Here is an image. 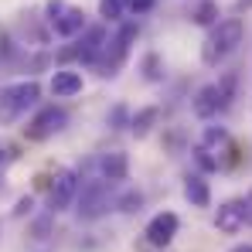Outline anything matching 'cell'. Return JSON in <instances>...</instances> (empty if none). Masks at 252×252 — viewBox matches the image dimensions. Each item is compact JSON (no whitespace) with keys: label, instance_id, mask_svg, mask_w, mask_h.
<instances>
[{"label":"cell","instance_id":"cell-1","mask_svg":"<svg viewBox=\"0 0 252 252\" xmlns=\"http://www.w3.org/2000/svg\"><path fill=\"white\" fill-rule=\"evenodd\" d=\"M242 38H246V24L239 21V17H228V21H218L215 28L208 31V38H205V44H201V62L205 65H221L239 44H242Z\"/></svg>","mask_w":252,"mask_h":252},{"label":"cell","instance_id":"cell-2","mask_svg":"<svg viewBox=\"0 0 252 252\" xmlns=\"http://www.w3.org/2000/svg\"><path fill=\"white\" fill-rule=\"evenodd\" d=\"M38 99H41V89H38V82H17V85L0 89V123L17 120V116H21L24 109H31Z\"/></svg>","mask_w":252,"mask_h":252},{"label":"cell","instance_id":"cell-3","mask_svg":"<svg viewBox=\"0 0 252 252\" xmlns=\"http://www.w3.org/2000/svg\"><path fill=\"white\" fill-rule=\"evenodd\" d=\"M232 89H235V75H225L221 82L205 85V89L194 95V116H201V120L218 116V113L232 102Z\"/></svg>","mask_w":252,"mask_h":252},{"label":"cell","instance_id":"cell-4","mask_svg":"<svg viewBox=\"0 0 252 252\" xmlns=\"http://www.w3.org/2000/svg\"><path fill=\"white\" fill-rule=\"evenodd\" d=\"M48 14H51L55 34H62V38H72V34H79L85 28V14L79 7H68L65 0H51L48 3Z\"/></svg>","mask_w":252,"mask_h":252},{"label":"cell","instance_id":"cell-5","mask_svg":"<svg viewBox=\"0 0 252 252\" xmlns=\"http://www.w3.org/2000/svg\"><path fill=\"white\" fill-rule=\"evenodd\" d=\"M65 123H68V113H65V109L44 106L41 113L24 126V133H28V140H48V136H55L58 129H65Z\"/></svg>","mask_w":252,"mask_h":252},{"label":"cell","instance_id":"cell-6","mask_svg":"<svg viewBox=\"0 0 252 252\" xmlns=\"http://www.w3.org/2000/svg\"><path fill=\"white\" fill-rule=\"evenodd\" d=\"M75 191H79V177H75V170H58V174H55V184H51V194H48L51 211H65L68 205H72Z\"/></svg>","mask_w":252,"mask_h":252},{"label":"cell","instance_id":"cell-7","mask_svg":"<svg viewBox=\"0 0 252 252\" xmlns=\"http://www.w3.org/2000/svg\"><path fill=\"white\" fill-rule=\"evenodd\" d=\"M252 221V211L246 201H225L221 208H218V215H215V225L221 228V232H242L246 225Z\"/></svg>","mask_w":252,"mask_h":252},{"label":"cell","instance_id":"cell-8","mask_svg":"<svg viewBox=\"0 0 252 252\" xmlns=\"http://www.w3.org/2000/svg\"><path fill=\"white\" fill-rule=\"evenodd\" d=\"M174 235H177V215H174V211H160V215L147 225V242L157 246V249L170 246Z\"/></svg>","mask_w":252,"mask_h":252},{"label":"cell","instance_id":"cell-9","mask_svg":"<svg viewBox=\"0 0 252 252\" xmlns=\"http://www.w3.org/2000/svg\"><path fill=\"white\" fill-rule=\"evenodd\" d=\"M106 44H109L106 28H92V31L85 34V41L79 44V58H82V62H99L102 51H106Z\"/></svg>","mask_w":252,"mask_h":252},{"label":"cell","instance_id":"cell-10","mask_svg":"<svg viewBox=\"0 0 252 252\" xmlns=\"http://www.w3.org/2000/svg\"><path fill=\"white\" fill-rule=\"evenodd\" d=\"M106 208V184L102 181H92L89 188H82V215L85 218H95L99 211Z\"/></svg>","mask_w":252,"mask_h":252},{"label":"cell","instance_id":"cell-11","mask_svg":"<svg viewBox=\"0 0 252 252\" xmlns=\"http://www.w3.org/2000/svg\"><path fill=\"white\" fill-rule=\"evenodd\" d=\"M51 92L58 95V99H68V95H79L82 92V75L79 72H55V79H51Z\"/></svg>","mask_w":252,"mask_h":252},{"label":"cell","instance_id":"cell-12","mask_svg":"<svg viewBox=\"0 0 252 252\" xmlns=\"http://www.w3.org/2000/svg\"><path fill=\"white\" fill-rule=\"evenodd\" d=\"M184 198H188L194 208H208V201H211L208 181H205V177H198V174H191V177L184 181Z\"/></svg>","mask_w":252,"mask_h":252},{"label":"cell","instance_id":"cell-13","mask_svg":"<svg viewBox=\"0 0 252 252\" xmlns=\"http://www.w3.org/2000/svg\"><path fill=\"white\" fill-rule=\"evenodd\" d=\"M99 167H102V177H106V181H123L126 177V154H120V150L106 154Z\"/></svg>","mask_w":252,"mask_h":252},{"label":"cell","instance_id":"cell-14","mask_svg":"<svg viewBox=\"0 0 252 252\" xmlns=\"http://www.w3.org/2000/svg\"><path fill=\"white\" fill-rule=\"evenodd\" d=\"M126 7H129V0H99V14L106 21H120Z\"/></svg>","mask_w":252,"mask_h":252},{"label":"cell","instance_id":"cell-15","mask_svg":"<svg viewBox=\"0 0 252 252\" xmlns=\"http://www.w3.org/2000/svg\"><path fill=\"white\" fill-rule=\"evenodd\" d=\"M154 123H157V109H143V113L133 116V133H136V136H147Z\"/></svg>","mask_w":252,"mask_h":252},{"label":"cell","instance_id":"cell-16","mask_svg":"<svg viewBox=\"0 0 252 252\" xmlns=\"http://www.w3.org/2000/svg\"><path fill=\"white\" fill-rule=\"evenodd\" d=\"M215 21H218V3L205 0V3L194 10V24H215Z\"/></svg>","mask_w":252,"mask_h":252},{"label":"cell","instance_id":"cell-17","mask_svg":"<svg viewBox=\"0 0 252 252\" xmlns=\"http://www.w3.org/2000/svg\"><path fill=\"white\" fill-rule=\"evenodd\" d=\"M154 3L157 0H129V10L133 14H147V10H154Z\"/></svg>","mask_w":252,"mask_h":252},{"label":"cell","instance_id":"cell-18","mask_svg":"<svg viewBox=\"0 0 252 252\" xmlns=\"http://www.w3.org/2000/svg\"><path fill=\"white\" fill-rule=\"evenodd\" d=\"M147 79H160V72H157V55L147 58Z\"/></svg>","mask_w":252,"mask_h":252},{"label":"cell","instance_id":"cell-19","mask_svg":"<svg viewBox=\"0 0 252 252\" xmlns=\"http://www.w3.org/2000/svg\"><path fill=\"white\" fill-rule=\"evenodd\" d=\"M133 205H140V194H126L123 198V211H133Z\"/></svg>","mask_w":252,"mask_h":252},{"label":"cell","instance_id":"cell-20","mask_svg":"<svg viewBox=\"0 0 252 252\" xmlns=\"http://www.w3.org/2000/svg\"><path fill=\"white\" fill-rule=\"evenodd\" d=\"M235 252H252V246H239V249H235Z\"/></svg>","mask_w":252,"mask_h":252},{"label":"cell","instance_id":"cell-21","mask_svg":"<svg viewBox=\"0 0 252 252\" xmlns=\"http://www.w3.org/2000/svg\"><path fill=\"white\" fill-rule=\"evenodd\" d=\"M0 160H3V150H0Z\"/></svg>","mask_w":252,"mask_h":252}]
</instances>
